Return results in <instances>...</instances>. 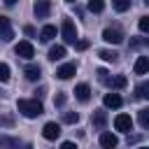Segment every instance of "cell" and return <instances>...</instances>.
<instances>
[{
	"mask_svg": "<svg viewBox=\"0 0 149 149\" xmlns=\"http://www.w3.org/2000/svg\"><path fill=\"white\" fill-rule=\"evenodd\" d=\"M16 107H19V112H21L23 116H28V119H35V116H40V114L44 112V107H42V102H40L37 98H33V100L21 98V100L16 102Z\"/></svg>",
	"mask_w": 149,
	"mask_h": 149,
	"instance_id": "1",
	"label": "cell"
},
{
	"mask_svg": "<svg viewBox=\"0 0 149 149\" xmlns=\"http://www.w3.org/2000/svg\"><path fill=\"white\" fill-rule=\"evenodd\" d=\"M61 35L68 44H77V26L72 23V19H63V26H61Z\"/></svg>",
	"mask_w": 149,
	"mask_h": 149,
	"instance_id": "2",
	"label": "cell"
},
{
	"mask_svg": "<svg viewBox=\"0 0 149 149\" xmlns=\"http://www.w3.org/2000/svg\"><path fill=\"white\" fill-rule=\"evenodd\" d=\"M14 54L21 56V58H26V61H30V58L35 56V47H33L28 40H23V42H19V44L14 47Z\"/></svg>",
	"mask_w": 149,
	"mask_h": 149,
	"instance_id": "3",
	"label": "cell"
},
{
	"mask_svg": "<svg viewBox=\"0 0 149 149\" xmlns=\"http://www.w3.org/2000/svg\"><path fill=\"white\" fill-rule=\"evenodd\" d=\"M102 40L109 42V44H121L123 42V33L119 28H105L102 30Z\"/></svg>",
	"mask_w": 149,
	"mask_h": 149,
	"instance_id": "4",
	"label": "cell"
},
{
	"mask_svg": "<svg viewBox=\"0 0 149 149\" xmlns=\"http://www.w3.org/2000/svg\"><path fill=\"white\" fill-rule=\"evenodd\" d=\"M35 16L37 19H47L49 12H51V0H35V7H33Z\"/></svg>",
	"mask_w": 149,
	"mask_h": 149,
	"instance_id": "5",
	"label": "cell"
},
{
	"mask_svg": "<svg viewBox=\"0 0 149 149\" xmlns=\"http://www.w3.org/2000/svg\"><path fill=\"white\" fill-rule=\"evenodd\" d=\"M114 128L121 130V133H128V130L133 128V119H130V114H119V116L114 119Z\"/></svg>",
	"mask_w": 149,
	"mask_h": 149,
	"instance_id": "6",
	"label": "cell"
},
{
	"mask_svg": "<svg viewBox=\"0 0 149 149\" xmlns=\"http://www.w3.org/2000/svg\"><path fill=\"white\" fill-rule=\"evenodd\" d=\"M116 144H119V137L114 135V133H100V147L102 149H116Z\"/></svg>",
	"mask_w": 149,
	"mask_h": 149,
	"instance_id": "7",
	"label": "cell"
},
{
	"mask_svg": "<svg viewBox=\"0 0 149 149\" xmlns=\"http://www.w3.org/2000/svg\"><path fill=\"white\" fill-rule=\"evenodd\" d=\"M12 37H14V30H12V23H9V19H7V16H0V40L9 42Z\"/></svg>",
	"mask_w": 149,
	"mask_h": 149,
	"instance_id": "8",
	"label": "cell"
},
{
	"mask_svg": "<svg viewBox=\"0 0 149 149\" xmlns=\"http://www.w3.org/2000/svg\"><path fill=\"white\" fill-rule=\"evenodd\" d=\"M42 135H44L47 140H56V137L61 135V126H58L56 121H49V123H44V128H42Z\"/></svg>",
	"mask_w": 149,
	"mask_h": 149,
	"instance_id": "9",
	"label": "cell"
},
{
	"mask_svg": "<svg viewBox=\"0 0 149 149\" xmlns=\"http://www.w3.org/2000/svg\"><path fill=\"white\" fill-rule=\"evenodd\" d=\"M74 72H77V65H74V63H65V65H61V68L56 70V77H58V79H70Z\"/></svg>",
	"mask_w": 149,
	"mask_h": 149,
	"instance_id": "10",
	"label": "cell"
},
{
	"mask_svg": "<svg viewBox=\"0 0 149 149\" xmlns=\"http://www.w3.org/2000/svg\"><path fill=\"white\" fill-rule=\"evenodd\" d=\"M102 102H105V107H109V109H116V107H121V95L119 93H107L105 98H102Z\"/></svg>",
	"mask_w": 149,
	"mask_h": 149,
	"instance_id": "11",
	"label": "cell"
},
{
	"mask_svg": "<svg viewBox=\"0 0 149 149\" xmlns=\"http://www.w3.org/2000/svg\"><path fill=\"white\" fill-rule=\"evenodd\" d=\"M91 121H93V126H95V128H100V130H102V128L107 126V112L95 109V112H93V116H91Z\"/></svg>",
	"mask_w": 149,
	"mask_h": 149,
	"instance_id": "12",
	"label": "cell"
},
{
	"mask_svg": "<svg viewBox=\"0 0 149 149\" xmlns=\"http://www.w3.org/2000/svg\"><path fill=\"white\" fill-rule=\"evenodd\" d=\"M23 74H26V79H30V81H37V79L42 77V68H40V65H26Z\"/></svg>",
	"mask_w": 149,
	"mask_h": 149,
	"instance_id": "13",
	"label": "cell"
},
{
	"mask_svg": "<svg viewBox=\"0 0 149 149\" xmlns=\"http://www.w3.org/2000/svg\"><path fill=\"white\" fill-rule=\"evenodd\" d=\"M74 95H77L79 102H86V100L91 98V88H88V84H79V86H74Z\"/></svg>",
	"mask_w": 149,
	"mask_h": 149,
	"instance_id": "14",
	"label": "cell"
},
{
	"mask_svg": "<svg viewBox=\"0 0 149 149\" xmlns=\"http://www.w3.org/2000/svg\"><path fill=\"white\" fill-rule=\"evenodd\" d=\"M133 70H135V74H147V72H149V58H147V56H140V58L135 61V68H133Z\"/></svg>",
	"mask_w": 149,
	"mask_h": 149,
	"instance_id": "15",
	"label": "cell"
},
{
	"mask_svg": "<svg viewBox=\"0 0 149 149\" xmlns=\"http://www.w3.org/2000/svg\"><path fill=\"white\" fill-rule=\"evenodd\" d=\"M0 149H23V147H21V142H19V140L0 135Z\"/></svg>",
	"mask_w": 149,
	"mask_h": 149,
	"instance_id": "16",
	"label": "cell"
},
{
	"mask_svg": "<svg viewBox=\"0 0 149 149\" xmlns=\"http://www.w3.org/2000/svg\"><path fill=\"white\" fill-rule=\"evenodd\" d=\"M54 37H56V26H44L42 33H40V40L42 42H51Z\"/></svg>",
	"mask_w": 149,
	"mask_h": 149,
	"instance_id": "17",
	"label": "cell"
},
{
	"mask_svg": "<svg viewBox=\"0 0 149 149\" xmlns=\"http://www.w3.org/2000/svg\"><path fill=\"white\" fill-rule=\"evenodd\" d=\"M63 56H65V47L63 44H56V47L49 49V61H61Z\"/></svg>",
	"mask_w": 149,
	"mask_h": 149,
	"instance_id": "18",
	"label": "cell"
},
{
	"mask_svg": "<svg viewBox=\"0 0 149 149\" xmlns=\"http://www.w3.org/2000/svg\"><path fill=\"white\" fill-rule=\"evenodd\" d=\"M126 84H128V79H126L123 74H116L114 79H109L107 86H112V88H126Z\"/></svg>",
	"mask_w": 149,
	"mask_h": 149,
	"instance_id": "19",
	"label": "cell"
},
{
	"mask_svg": "<svg viewBox=\"0 0 149 149\" xmlns=\"http://www.w3.org/2000/svg\"><path fill=\"white\" fill-rule=\"evenodd\" d=\"M137 121H140V126L144 130H149V109H140L137 112Z\"/></svg>",
	"mask_w": 149,
	"mask_h": 149,
	"instance_id": "20",
	"label": "cell"
},
{
	"mask_svg": "<svg viewBox=\"0 0 149 149\" xmlns=\"http://www.w3.org/2000/svg\"><path fill=\"white\" fill-rule=\"evenodd\" d=\"M98 56H100L102 61H109V63H114V61L119 58V54H116V51H109V49H102V51H98Z\"/></svg>",
	"mask_w": 149,
	"mask_h": 149,
	"instance_id": "21",
	"label": "cell"
},
{
	"mask_svg": "<svg viewBox=\"0 0 149 149\" xmlns=\"http://www.w3.org/2000/svg\"><path fill=\"white\" fill-rule=\"evenodd\" d=\"M88 9L95 12V14H100V12L105 9V2H102V0H88Z\"/></svg>",
	"mask_w": 149,
	"mask_h": 149,
	"instance_id": "22",
	"label": "cell"
},
{
	"mask_svg": "<svg viewBox=\"0 0 149 149\" xmlns=\"http://www.w3.org/2000/svg\"><path fill=\"white\" fill-rule=\"evenodd\" d=\"M112 5H114L116 12H126V9H130V0H112Z\"/></svg>",
	"mask_w": 149,
	"mask_h": 149,
	"instance_id": "23",
	"label": "cell"
},
{
	"mask_svg": "<svg viewBox=\"0 0 149 149\" xmlns=\"http://www.w3.org/2000/svg\"><path fill=\"white\" fill-rule=\"evenodd\" d=\"M77 121H79L77 112H63V123H77Z\"/></svg>",
	"mask_w": 149,
	"mask_h": 149,
	"instance_id": "24",
	"label": "cell"
},
{
	"mask_svg": "<svg viewBox=\"0 0 149 149\" xmlns=\"http://www.w3.org/2000/svg\"><path fill=\"white\" fill-rule=\"evenodd\" d=\"M137 98H144V100H149V81H144L142 86H137Z\"/></svg>",
	"mask_w": 149,
	"mask_h": 149,
	"instance_id": "25",
	"label": "cell"
},
{
	"mask_svg": "<svg viewBox=\"0 0 149 149\" xmlns=\"http://www.w3.org/2000/svg\"><path fill=\"white\" fill-rule=\"evenodd\" d=\"M0 81H9V65L0 63Z\"/></svg>",
	"mask_w": 149,
	"mask_h": 149,
	"instance_id": "26",
	"label": "cell"
},
{
	"mask_svg": "<svg viewBox=\"0 0 149 149\" xmlns=\"http://www.w3.org/2000/svg\"><path fill=\"white\" fill-rule=\"evenodd\" d=\"M137 26H140L142 33H149V16H142V19L137 21Z\"/></svg>",
	"mask_w": 149,
	"mask_h": 149,
	"instance_id": "27",
	"label": "cell"
},
{
	"mask_svg": "<svg viewBox=\"0 0 149 149\" xmlns=\"http://www.w3.org/2000/svg\"><path fill=\"white\" fill-rule=\"evenodd\" d=\"M95 74H98V79H100V81H102V84H109V77H107V74H109V72H107V70H102V68H100V70H98V72H95Z\"/></svg>",
	"mask_w": 149,
	"mask_h": 149,
	"instance_id": "28",
	"label": "cell"
},
{
	"mask_svg": "<svg viewBox=\"0 0 149 149\" xmlns=\"http://www.w3.org/2000/svg\"><path fill=\"white\" fill-rule=\"evenodd\" d=\"M54 105H56V107H63V105H65V93H58V95L54 98Z\"/></svg>",
	"mask_w": 149,
	"mask_h": 149,
	"instance_id": "29",
	"label": "cell"
},
{
	"mask_svg": "<svg viewBox=\"0 0 149 149\" xmlns=\"http://www.w3.org/2000/svg\"><path fill=\"white\" fill-rule=\"evenodd\" d=\"M77 49H79V51L88 49V40H77Z\"/></svg>",
	"mask_w": 149,
	"mask_h": 149,
	"instance_id": "30",
	"label": "cell"
},
{
	"mask_svg": "<svg viewBox=\"0 0 149 149\" xmlns=\"http://www.w3.org/2000/svg\"><path fill=\"white\" fill-rule=\"evenodd\" d=\"M61 149H77V144H74V142H63Z\"/></svg>",
	"mask_w": 149,
	"mask_h": 149,
	"instance_id": "31",
	"label": "cell"
},
{
	"mask_svg": "<svg viewBox=\"0 0 149 149\" xmlns=\"http://www.w3.org/2000/svg\"><path fill=\"white\" fill-rule=\"evenodd\" d=\"M23 33H26V35H30V37H33V35H35V28H33V26H26V28H23Z\"/></svg>",
	"mask_w": 149,
	"mask_h": 149,
	"instance_id": "32",
	"label": "cell"
},
{
	"mask_svg": "<svg viewBox=\"0 0 149 149\" xmlns=\"http://www.w3.org/2000/svg\"><path fill=\"white\" fill-rule=\"evenodd\" d=\"M14 2H16V0H5V5H14Z\"/></svg>",
	"mask_w": 149,
	"mask_h": 149,
	"instance_id": "33",
	"label": "cell"
},
{
	"mask_svg": "<svg viewBox=\"0 0 149 149\" xmlns=\"http://www.w3.org/2000/svg\"><path fill=\"white\" fill-rule=\"evenodd\" d=\"M144 5H147V7H149V0H144Z\"/></svg>",
	"mask_w": 149,
	"mask_h": 149,
	"instance_id": "34",
	"label": "cell"
},
{
	"mask_svg": "<svg viewBox=\"0 0 149 149\" xmlns=\"http://www.w3.org/2000/svg\"><path fill=\"white\" fill-rule=\"evenodd\" d=\"M137 149H149V147H137Z\"/></svg>",
	"mask_w": 149,
	"mask_h": 149,
	"instance_id": "35",
	"label": "cell"
},
{
	"mask_svg": "<svg viewBox=\"0 0 149 149\" xmlns=\"http://www.w3.org/2000/svg\"><path fill=\"white\" fill-rule=\"evenodd\" d=\"M68 2H74V0H68Z\"/></svg>",
	"mask_w": 149,
	"mask_h": 149,
	"instance_id": "36",
	"label": "cell"
},
{
	"mask_svg": "<svg viewBox=\"0 0 149 149\" xmlns=\"http://www.w3.org/2000/svg\"><path fill=\"white\" fill-rule=\"evenodd\" d=\"M147 44H149V40H147Z\"/></svg>",
	"mask_w": 149,
	"mask_h": 149,
	"instance_id": "37",
	"label": "cell"
}]
</instances>
